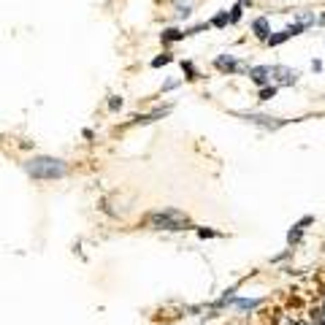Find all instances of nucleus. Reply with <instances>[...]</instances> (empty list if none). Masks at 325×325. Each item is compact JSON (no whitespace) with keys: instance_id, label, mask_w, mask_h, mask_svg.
<instances>
[{"instance_id":"2","label":"nucleus","mask_w":325,"mask_h":325,"mask_svg":"<svg viewBox=\"0 0 325 325\" xmlns=\"http://www.w3.org/2000/svg\"><path fill=\"white\" fill-rule=\"evenodd\" d=\"M149 222L157 225V228H165V230H179L187 222V217H182L179 211H157V214L149 217Z\"/></svg>"},{"instance_id":"4","label":"nucleus","mask_w":325,"mask_h":325,"mask_svg":"<svg viewBox=\"0 0 325 325\" xmlns=\"http://www.w3.org/2000/svg\"><path fill=\"white\" fill-rule=\"evenodd\" d=\"M249 119L252 125H263V128H268V130H276L279 125H284V119H274V117H263V114H244Z\"/></svg>"},{"instance_id":"12","label":"nucleus","mask_w":325,"mask_h":325,"mask_svg":"<svg viewBox=\"0 0 325 325\" xmlns=\"http://www.w3.org/2000/svg\"><path fill=\"white\" fill-rule=\"evenodd\" d=\"M274 95H276V87H274V84H271V87H263V90H260V101H271Z\"/></svg>"},{"instance_id":"5","label":"nucleus","mask_w":325,"mask_h":325,"mask_svg":"<svg viewBox=\"0 0 325 325\" xmlns=\"http://www.w3.org/2000/svg\"><path fill=\"white\" fill-rule=\"evenodd\" d=\"M311 222H314V217H303V220L298 222V225H293V230L287 233V241H290V244H298V241L303 238V230H306V225H311Z\"/></svg>"},{"instance_id":"11","label":"nucleus","mask_w":325,"mask_h":325,"mask_svg":"<svg viewBox=\"0 0 325 325\" xmlns=\"http://www.w3.org/2000/svg\"><path fill=\"white\" fill-rule=\"evenodd\" d=\"M228 22H230V14H228V11H220V14L211 19V25H214V28H225Z\"/></svg>"},{"instance_id":"18","label":"nucleus","mask_w":325,"mask_h":325,"mask_svg":"<svg viewBox=\"0 0 325 325\" xmlns=\"http://www.w3.org/2000/svg\"><path fill=\"white\" fill-rule=\"evenodd\" d=\"M320 22H322V25H325V14H322V17H320Z\"/></svg>"},{"instance_id":"9","label":"nucleus","mask_w":325,"mask_h":325,"mask_svg":"<svg viewBox=\"0 0 325 325\" xmlns=\"http://www.w3.org/2000/svg\"><path fill=\"white\" fill-rule=\"evenodd\" d=\"M287 38H293L290 36V30H282V33H276V36H268V44L271 46H279V44H284Z\"/></svg>"},{"instance_id":"15","label":"nucleus","mask_w":325,"mask_h":325,"mask_svg":"<svg viewBox=\"0 0 325 325\" xmlns=\"http://www.w3.org/2000/svg\"><path fill=\"white\" fill-rule=\"evenodd\" d=\"M182 68H184V74H190V79H195V65L192 63H184Z\"/></svg>"},{"instance_id":"1","label":"nucleus","mask_w":325,"mask_h":325,"mask_svg":"<svg viewBox=\"0 0 325 325\" xmlns=\"http://www.w3.org/2000/svg\"><path fill=\"white\" fill-rule=\"evenodd\" d=\"M25 171L33 179H60L65 176V163L57 157H33L25 163Z\"/></svg>"},{"instance_id":"8","label":"nucleus","mask_w":325,"mask_h":325,"mask_svg":"<svg viewBox=\"0 0 325 325\" xmlns=\"http://www.w3.org/2000/svg\"><path fill=\"white\" fill-rule=\"evenodd\" d=\"M217 68H222V71H238L241 65H238L236 60L228 55V57H217Z\"/></svg>"},{"instance_id":"13","label":"nucleus","mask_w":325,"mask_h":325,"mask_svg":"<svg viewBox=\"0 0 325 325\" xmlns=\"http://www.w3.org/2000/svg\"><path fill=\"white\" fill-rule=\"evenodd\" d=\"M238 19H241V3L230 9V22H238Z\"/></svg>"},{"instance_id":"7","label":"nucleus","mask_w":325,"mask_h":325,"mask_svg":"<svg viewBox=\"0 0 325 325\" xmlns=\"http://www.w3.org/2000/svg\"><path fill=\"white\" fill-rule=\"evenodd\" d=\"M252 30H255V36H257V38H268V19H266V17L255 19V25H252Z\"/></svg>"},{"instance_id":"17","label":"nucleus","mask_w":325,"mask_h":325,"mask_svg":"<svg viewBox=\"0 0 325 325\" xmlns=\"http://www.w3.org/2000/svg\"><path fill=\"white\" fill-rule=\"evenodd\" d=\"M109 106H111V109H119V106H122V98H111Z\"/></svg>"},{"instance_id":"14","label":"nucleus","mask_w":325,"mask_h":325,"mask_svg":"<svg viewBox=\"0 0 325 325\" xmlns=\"http://www.w3.org/2000/svg\"><path fill=\"white\" fill-rule=\"evenodd\" d=\"M165 63H171V55H163V57H155V60H152V65H155V68H157V65H165Z\"/></svg>"},{"instance_id":"16","label":"nucleus","mask_w":325,"mask_h":325,"mask_svg":"<svg viewBox=\"0 0 325 325\" xmlns=\"http://www.w3.org/2000/svg\"><path fill=\"white\" fill-rule=\"evenodd\" d=\"M198 236H201V238H211V236H217V233H214V230H206V228H201V230H198Z\"/></svg>"},{"instance_id":"3","label":"nucleus","mask_w":325,"mask_h":325,"mask_svg":"<svg viewBox=\"0 0 325 325\" xmlns=\"http://www.w3.org/2000/svg\"><path fill=\"white\" fill-rule=\"evenodd\" d=\"M298 71L295 68H284V65H271V79H276L279 84H293L298 82Z\"/></svg>"},{"instance_id":"6","label":"nucleus","mask_w":325,"mask_h":325,"mask_svg":"<svg viewBox=\"0 0 325 325\" xmlns=\"http://www.w3.org/2000/svg\"><path fill=\"white\" fill-rule=\"evenodd\" d=\"M249 76L255 84H266L271 82V65H257V68H249Z\"/></svg>"},{"instance_id":"10","label":"nucleus","mask_w":325,"mask_h":325,"mask_svg":"<svg viewBox=\"0 0 325 325\" xmlns=\"http://www.w3.org/2000/svg\"><path fill=\"white\" fill-rule=\"evenodd\" d=\"M187 33H182V30H176V28H168L163 33V41H179V38H184Z\"/></svg>"}]
</instances>
